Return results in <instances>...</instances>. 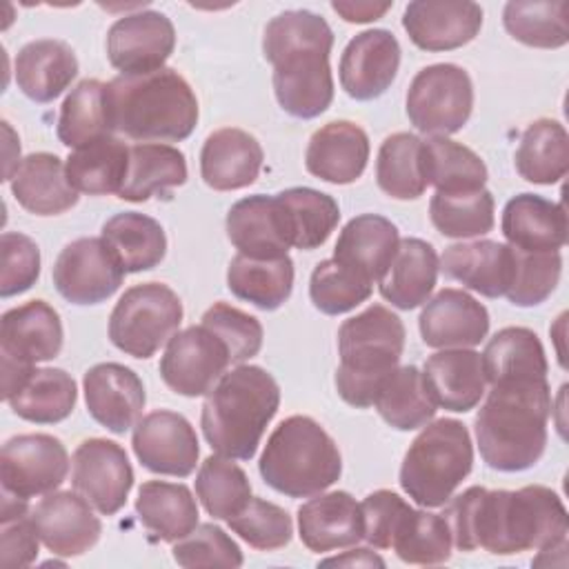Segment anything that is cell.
I'll return each instance as SVG.
<instances>
[{"instance_id": "1", "label": "cell", "mask_w": 569, "mask_h": 569, "mask_svg": "<svg viewBox=\"0 0 569 569\" xmlns=\"http://www.w3.org/2000/svg\"><path fill=\"white\" fill-rule=\"evenodd\" d=\"M440 513L460 551L485 549L493 556L545 551L567 545V509L542 485L516 491L469 487L445 502Z\"/></svg>"}, {"instance_id": "2", "label": "cell", "mask_w": 569, "mask_h": 569, "mask_svg": "<svg viewBox=\"0 0 569 569\" xmlns=\"http://www.w3.org/2000/svg\"><path fill=\"white\" fill-rule=\"evenodd\" d=\"M331 49L333 31L313 11L289 9L267 22L262 56L273 64L276 100L289 116L311 120L329 109L333 100Z\"/></svg>"}, {"instance_id": "3", "label": "cell", "mask_w": 569, "mask_h": 569, "mask_svg": "<svg viewBox=\"0 0 569 569\" xmlns=\"http://www.w3.org/2000/svg\"><path fill=\"white\" fill-rule=\"evenodd\" d=\"M547 378H516L491 385L473 431L487 467L505 473L531 469L547 447L551 416Z\"/></svg>"}, {"instance_id": "4", "label": "cell", "mask_w": 569, "mask_h": 569, "mask_svg": "<svg viewBox=\"0 0 569 569\" xmlns=\"http://www.w3.org/2000/svg\"><path fill=\"white\" fill-rule=\"evenodd\" d=\"M278 407L276 378L258 365H238L209 389L200 413L202 436L216 453L251 460Z\"/></svg>"}, {"instance_id": "5", "label": "cell", "mask_w": 569, "mask_h": 569, "mask_svg": "<svg viewBox=\"0 0 569 569\" xmlns=\"http://www.w3.org/2000/svg\"><path fill=\"white\" fill-rule=\"evenodd\" d=\"M113 131L138 142H180L198 124L191 84L171 67L107 82Z\"/></svg>"}, {"instance_id": "6", "label": "cell", "mask_w": 569, "mask_h": 569, "mask_svg": "<svg viewBox=\"0 0 569 569\" xmlns=\"http://www.w3.org/2000/svg\"><path fill=\"white\" fill-rule=\"evenodd\" d=\"M405 325L385 305H369L365 311L347 318L338 329L336 369L338 396L356 407L373 405L380 382L398 367L405 349Z\"/></svg>"}, {"instance_id": "7", "label": "cell", "mask_w": 569, "mask_h": 569, "mask_svg": "<svg viewBox=\"0 0 569 569\" xmlns=\"http://www.w3.org/2000/svg\"><path fill=\"white\" fill-rule=\"evenodd\" d=\"M258 471L273 491L311 498L338 482L342 456L320 422L309 416H289L271 431Z\"/></svg>"}, {"instance_id": "8", "label": "cell", "mask_w": 569, "mask_h": 569, "mask_svg": "<svg viewBox=\"0 0 569 569\" xmlns=\"http://www.w3.org/2000/svg\"><path fill=\"white\" fill-rule=\"evenodd\" d=\"M473 445L467 427L453 418L427 422L400 465V487L420 507H442L471 473Z\"/></svg>"}, {"instance_id": "9", "label": "cell", "mask_w": 569, "mask_h": 569, "mask_svg": "<svg viewBox=\"0 0 569 569\" xmlns=\"http://www.w3.org/2000/svg\"><path fill=\"white\" fill-rule=\"evenodd\" d=\"M182 316L178 293L164 282L133 284L109 316V340L122 353L147 360L178 333Z\"/></svg>"}, {"instance_id": "10", "label": "cell", "mask_w": 569, "mask_h": 569, "mask_svg": "<svg viewBox=\"0 0 569 569\" xmlns=\"http://www.w3.org/2000/svg\"><path fill=\"white\" fill-rule=\"evenodd\" d=\"M473 109V82L451 62L420 69L407 91L409 122L425 136H451L460 131Z\"/></svg>"}, {"instance_id": "11", "label": "cell", "mask_w": 569, "mask_h": 569, "mask_svg": "<svg viewBox=\"0 0 569 569\" xmlns=\"http://www.w3.org/2000/svg\"><path fill=\"white\" fill-rule=\"evenodd\" d=\"M229 365L227 345L204 325H191L167 342L158 371L173 393L198 398L209 393Z\"/></svg>"}, {"instance_id": "12", "label": "cell", "mask_w": 569, "mask_h": 569, "mask_svg": "<svg viewBox=\"0 0 569 569\" xmlns=\"http://www.w3.org/2000/svg\"><path fill=\"white\" fill-rule=\"evenodd\" d=\"M69 473V453L56 436L20 433L0 451L2 491L31 500L56 491Z\"/></svg>"}, {"instance_id": "13", "label": "cell", "mask_w": 569, "mask_h": 569, "mask_svg": "<svg viewBox=\"0 0 569 569\" xmlns=\"http://www.w3.org/2000/svg\"><path fill=\"white\" fill-rule=\"evenodd\" d=\"M124 273L102 238H78L58 253L51 276L67 302L98 305L120 289Z\"/></svg>"}, {"instance_id": "14", "label": "cell", "mask_w": 569, "mask_h": 569, "mask_svg": "<svg viewBox=\"0 0 569 569\" xmlns=\"http://www.w3.org/2000/svg\"><path fill=\"white\" fill-rule=\"evenodd\" d=\"M176 49L173 22L153 9L127 13L107 31V58L120 76H144L164 67Z\"/></svg>"}, {"instance_id": "15", "label": "cell", "mask_w": 569, "mask_h": 569, "mask_svg": "<svg viewBox=\"0 0 569 569\" xmlns=\"http://www.w3.org/2000/svg\"><path fill=\"white\" fill-rule=\"evenodd\" d=\"M71 485L102 516L118 513L133 487L127 451L107 438L82 440L71 458Z\"/></svg>"}, {"instance_id": "16", "label": "cell", "mask_w": 569, "mask_h": 569, "mask_svg": "<svg viewBox=\"0 0 569 569\" xmlns=\"http://www.w3.org/2000/svg\"><path fill=\"white\" fill-rule=\"evenodd\" d=\"M131 447L144 469L176 478L191 476L200 456L196 429L182 413L169 409L142 416L133 427Z\"/></svg>"}, {"instance_id": "17", "label": "cell", "mask_w": 569, "mask_h": 569, "mask_svg": "<svg viewBox=\"0 0 569 569\" xmlns=\"http://www.w3.org/2000/svg\"><path fill=\"white\" fill-rule=\"evenodd\" d=\"M82 391L89 416L118 436L136 427L147 402L140 376L120 362H100L87 369Z\"/></svg>"}, {"instance_id": "18", "label": "cell", "mask_w": 569, "mask_h": 569, "mask_svg": "<svg viewBox=\"0 0 569 569\" xmlns=\"http://www.w3.org/2000/svg\"><path fill=\"white\" fill-rule=\"evenodd\" d=\"M402 27L422 51H451L469 44L482 27V9L471 0H413Z\"/></svg>"}, {"instance_id": "19", "label": "cell", "mask_w": 569, "mask_h": 569, "mask_svg": "<svg viewBox=\"0 0 569 569\" xmlns=\"http://www.w3.org/2000/svg\"><path fill=\"white\" fill-rule=\"evenodd\" d=\"M400 44L389 29H367L349 40L340 56V84L353 100L380 98L396 80Z\"/></svg>"}, {"instance_id": "20", "label": "cell", "mask_w": 569, "mask_h": 569, "mask_svg": "<svg viewBox=\"0 0 569 569\" xmlns=\"http://www.w3.org/2000/svg\"><path fill=\"white\" fill-rule=\"evenodd\" d=\"M422 342L431 349H469L485 340L489 311L462 289H440L418 318Z\"/></svg>"}, {"instance_id": "21", "label": "cell", "mask_w": 569, "mask_h": 569, "mask_svg": "<svg viewBox=\"0 0 569 569\" xmlns=\"http://www.w3.org/2000/svg\"><path fill=\"white\" fill-rule=\"evenodd\" d=\"M42 545L64 558L82 556L102 533V522L93 513L91 502L78 491H51L33 509Z\"/></svg>"}, {"instance_id": "22", "label": "cell", "mask_w": 569, "mask_h": 569, "mask_svg": "<svg viewBox=\"0 0 569 569\" xmlns=\"http://www.w3.org/2000/svg\"><path fill=\"white\" fill-rule=\"evenodd\" d=\"M298 536L313 553L353 547L365 540L362 507L349 491H320L298 507Z\"/></svg>"}, {"instance_id": "23", "label": "cell", "mask_w": 569, "mask_h": 569, "mask_svg": "<svg viewBox=\"0 0 569 569\" xmlns=\"http://www.w3.org/2000/svg\"><path fill=\"white\" fill-rule=\"evenodd\" d=\"M64 331L58 311L44 300H29L2 313L0 353L22 365L53 360L62 349Z\"/></svg>"}, {"instance_id": "24", "label": "cell", "mask_w": 569, "mask_h": 569, "mask_svg": "<svg viewBox=\"0 0 569 569\" xmlns=\"http://www.w3.org/2000/svg\"><path fill=\"white\" fill-rule=\"evenodd\" d=\"M369 162V136L351 120H333L313 131L305 151V167L311 176L331 182H356Z\"/></svg>"}, {"instance_id": "25", "label": "cell", "mask_w": 569, "mask_h": 569, "mask_svg": "<svg viewBox=\"0 0 569 569\" xmlns=\"http://www.w3.org/2000/svg\"><path fill=\"white\" fill-rule=\"evenodd\" d=\"M264 151L244 129L224 127L207 136L200 151V176L216 191H236L256 182Z\"/></svg>"}, {"instance_id": "26", "label": "cell", "mask_w": 569, "mask_h": 569, "mask_svg": "<svg viewBox=\"0 0 569 569\" xmlns=\"http://www.w3.org/2000/svg\"><path fill=\"white\" fill-rule=\"evenodd\" d=\"M422 378L436 407L453 413L478 407L487 387L482 356L473 349H442L429 356Z\"/></svg>"}, {"instance_id": "27", "label": "cell", "mask_w": 569, "mask_h": 569, "mask_svg": "<svg viewBox=\"0 0 569 569\" xmlns=\"http://www.w3.org/2000/svg\"><path fill=\"white\" fill-rule=\"evenodd\" d=\"M440 271L485 298H500L511 282L513 247L496 240L458 242L445 249Z\"/></svg>"}, {"instance_id": "28", "label": "cell", "mask_w": 569, "mask_h": 569, "mask_svg": "<svg viewBox=\"0 0 569 569\" xmlns=\"http://www.w3.org/2000/svg\"><path fill=\"white\" fill-rule=\"evenodd\" d=\"M400 244L398 227L378 213L351 218L333 247V260L371 284L382 278Z\"/></svg>"}, {"instance_id": "29", "label": "cell", "mask_w": 569, "mask_h": 569, "mask_svg": "<svg viewBox=\"0 0 569 569\" xmlns=\"http://www.w3.org/2000/svg\"><path fill=\"white\" fill-rule=\"evenodd\" d=\"M502 236L522 251H558L567 242V213L560 202L518 193L502 209Z\"/></svg>"}, {"instance_id": "30", "label": "cell", "mask_w": 569, "mask_h": 569, "mask_svg": "<svg viewBox=\"0 0 569 569\" xmlns=\"http://www.w3.org/2000/svg\"><path fill=\"white\" fill-rule=\"evenodd\" d=\"M9 182L18 204L36 216L64 213L80 198L67 178L64 162L47 151L22 158Z\"/></svg>"}, {"instance_id": "31", "label": "cell", "mask_w": 569, "mask_h": 569, "mask_svg": "<svg viewBox=\"0 0 569 569\" xmlns=\"http://www.w3.org/2000/svg\"><path fill=\"white\" fill-rule=\"evenodd\" d=\"M16 84L33 102L56 100L78 76L73 49L53 38L27 42L16 56Z\"/></svg>"}, {"instance_id": "32", "label": "cell", "mask_w": 569, "mask_h": 569, "mask_svg": "<svg viewBox=\"0 0 569 569\" xmlns=\"http://www.w3.org/2000/svg\"><path fill=\"white\" fill-rule=\"evenodd\" d=\"M440 260L431 242L422 238H405L378 280L380 296L396 309L409 311L425 305L436 287Z\"/></svg>"}, {"instance_id": "33", "label": "cell", "mask_w": 569, "mask_h": 569, "mask_svg": "<svg viewBox=\"0 0 569 569\" xmlns=\"http://www.w3.org/2000/svg\"><path fill=\"white\" fill-rule=\"evenodd\" d=\"M227 236L238 253L249 258H280L289 251V240L280 218L276 196H247L231 204L227 213Z\"/></svg>"}, {"instance_id": "34", "label": "cell", "mask_w": 569, "mask_h": 569, "mask_svg": "<svg viewBox=\"0 0 569 569\" xmlns=\"http://www.w3.org/2000/svg\"><path fill=\"white\" fill-rule=\"evenodd\" d=\"M284 233L291 247L300 251L318 249L327 242L340 220V207L333 196L311 187H289L276 193Z\"/></svg>"}, {"instance_id": "35", "label": "cell", "mask_w": 569, "mask_h": 569, "mask_svg": "<svg viewBox=\"0 0 569 569\" xmlns=\"http://www.w3.org/2000/svg\"><path fill=\"white\" fill-rule=\"evenodd\" d=\"M138 520L164 542H176L198 527V505L182 482L147 480L136 498Z\"/></svg>"}, {"instance_id": "36", "label": "cell", "mask_w": 569, "mask_h": 569, "mask_svg": "<svg viewBox=\"0 0 569 569\" xmlns=\"http://www.w3.org/2000/svg\"><path fill=\"white\" fill-rule=\"evenodd\" d=\"M227 287L236 298L262 311H276L293 291V260L289 256L249 258L238 253L229 262Z\"/></svg>"}, {"instance_id": "37", "label": "cell", "mask_w": 569, "mask_h": 569, "mask_svg": "<svg viewBox=\"0 0 569 569\" xmlns=\"http://www.w3.org/2000/svg\"><path fill=\"white\" fill-rule=\"evenodd\" d=\"M104 244L127 273L149 271L164 260L167 236L158 220L138 213L122 211L102 224Z\"/></svg>"}, {"instance_id": "38", "label": "cell", "mask_w": 569, "mask_h": 569, "mask_svg": "<svg viewBox=\"0 0 569 569\" xmlns=\"http://www.w3.org/2000/svg\"><path fill=\"white\" fill-rule=\"evenodd\" d=\"M187 182L184 153L162 142H138L129 147V169L118 193L127 202H144L156 193Z\"/></svg>"}, {"instance_id": "39", "label": "cell", "mask_w": 569, "mask_h": 569, "mask_svg": "<svg viewBox=\"0 0 569 569\" xmlns=\"http://www.w3.org/2000/svg\"><path fill=\"white\" fill-rule=\"evenodd\" d=\"M64 169L71 187L78 193H120L129 169V147L116 136H104L73 149L64 162Z\"/></svg>"}, {"instance_id": "40", "label": "cell", "mask_w": 569, "mask_h": 569, "mask_svg": "<svg viewBox=\"0 0 569 569\" xmlns=\"http://www.w3.org/2000/svg\"><path fill=\"white\" fill-rule=\"evenodd\" d=\"M373 407L380 418L398 431H413L425 427L433 420L438 409L425 385L422 371L416 365L396 367L380 382Z\"/></svg>"}, {"instance_id": "41", "label": "cell", "mask_w": 569, "mask_h": 569, "mask_svg": "<svg viewBox=\"0 0 569 569\" xmlns=\"http://www.w3.org/2000/svg\"><path fill=\"white\" fill-rule=\"evenodd\" d=\"M76 400L78 389L71 373L58 367H42L33 369L7 402L27 422L56 425L71 416Z\"/></svg>"}, {"instance_id": "42", "label": "cell", "mask_w": 569, "mask_h": 569, "mask_svg": "<svg viewBox=\"0 0 569 569\" xmlns=\"http://www.w3.org/2000/svg\"><path fill=\"white\" fill-rule=\"evenodd\" d=\"M56 133L58 140L69 149H78L104 136H111L113 122L109 111L107 82H100L96 78L78 82L60 107Z\"/></svg>"}, {"instance_id": "43", "label": "cell", "mask_w": 569, "mask_h": 569, "mask_svg": "<svg viewBox=\"0 0 569 569\" xmlns=\"http://www.w3.org/2000/svg\"><path fill=\"white\" fill-rule=\"evenodd\" d=\"M480 356L489 385L516 378H547L549 371L542 342L527 327L500 329Z\"/></svg>"}, {"instance_id": "44", "label": "cell", "mask_w": 569, "mask_h": 569, "mask_svg": "<svg viewBox=\"0 0 569 569\" xmlns=\"http://www.w3.org/2000/svg\"><path fill=\"white\" fill-rule=\"evenodd\" d=\"M516 171L533 184H556L569 169V136L558 120H533L516 149Z\"/></svg>"}, {"instance_id": "45", "label": "cell", "mask_w": 569, "mask_h": 569, "mask_svg": "<svg viewBox=\"0 0 569 569\" xmlns=\"http://www.w3.org/2000/svg\"><path fill=\"white\" fill-rule=\"evenodd\" d=\"M376 182L389 198H420L429 187L422 164V138L409 131L387 136L376 160Z\"/></svg>"}, {"instance_id": "46", "label": "cell", "mask_w": 569, "mask_h": 569, "mask_svg": "<svg viewBox=\"0 0 569 569\" xmlns=\"http://www.w3.org/2000/svg\"><path fill=\"white\" fill-rule=\"evenodd\" d=\"M422 164L427 182L445 193L482 189L489 178L487 164L473 149L442 136L422 140Z\"/></svg>"}, {"instance_id": "47", "label": "cell", "mask_w": 569, "mask_h": 569, "mask_svg": "<svg viewBox=\"0 0 569 569\" xmlns=\"http://www.w3.org/2000/svg\"><path fill=\"white\" fill-rule=\"evenodd\" d=\"M567 11L565 0H511L502 9V24L527 47L560 49L569 42Z\"/></svg>"}, {"instance_id": "48", "label": "cell", "mask_w": 569, "mask_h": 569, "mask_svg": "<svg viewBox=\"0 0 569 569\" xmlns=\"http://www.w3.org/2000/svg\"><path fill=\"white\" fill-rule=\"evenodd\" d=\"M493 196L491 191H436L429 202L431 224L445 238H478L493 229Z\"/></svg>"}, {"instance_id": "49", "label": "cell", "mask_w": 569, "mask_h": 569, "mask_svg": "<svg viewBox=\"0 0 569 569\" xmlns=\"http://www.w3.org/2000/svg\"><path fill=\"white\" fill-rule=\"evenodd\" d=\"M196 496L216 520H229L251 498V482L242 467L224 456H209L196 473Z\"/></svg>"}, {"instance_id": "50", "label": "cell", "mask_w": 569, "mask_h": 569, "mask_svg": "<svg viewBox=\"0 0 569 569\" xmlns=\"http://www.w3.org/2000/svg\"><path fill=\"white\" fill-rule=\"evenodd\" d=\"M451 531L442 516L411 509L391 549L407 565H442L451 558Z\"/></svg>"}, {"instance_id": "51", "label": "cell", "mask_w": 569, "mask_h": 569, "mask_svg": "<svg viewBox=\"0 0 569 569\" xmlns=\"http://www.w3.org/2000/svg\"><path fill=\"white\" fill-rule=\"evenodd\" d=\"M373 284L333 258L313 267L309 278V298L327 316H340L369 300Z\"/></svg>"}, {"instance_id": "52", "label": "cell", "mask_w": 569, "mask_h": 569, "mask_svg": "<svg viewBox=\"0 0 569 569\" xmlns=\"http://www.w3.org/2000/svg\"><path fill=\"white\" fill-rule=\"evenodd\" d=\"M560 271V251H522L513 247V273L505 296L516 307H536L553 293Z\"/></svg>"}, {"instance_id": "53", "label": "cell", "mask_w": 569, "mask_h": 569, "mask_svg": "<svg viewBox=\"0 0 569 569\" xmlns=\"http://www.w3.org/2000/svg\"><path fill=\"white\" fill-rule=\"evenodd\" d=\"M227 525L258 551L282 549L293 536L291 516L282 507L256 496H251L249 502L227 520Z\"/></svg>"}, {"instance_id": "54", "label": "cell", "mask_w": 569, "mask_h": 569, "mask_svg": "<svg viewBox=\"0 0 569 569\" xmlns=\"http://www.w3.org/2000/svg\"><path fill=\"white\" fill-rule=\"evenodd\" d=\"M173 560L180 567H240L242 551L238 542L218 525L202 522L191 533L173 542Z\"/></svg>"}, {"instance_id": "55", "label": "cell", "mask_w": 569, "mask_h": 569, "mask_svg": "<svg viewBox=\"0 0 569 569\" xmlns=\"http://www.w3.org/2000/svg\"><path fill=\"white\" fill-rule=\"evenodd\" d=\"M200 325L211 329L229 349L231 365H242L262 347V325L247 311L227 302H213L200 318Z\"/></svg>"}, {"instance_id": "56", "label": "cell", "mask_w": 569, "mask_h": 569, "mask_svg": "<svg viewBox=\"0 0 569 569\" xmlns=\"http://www.w3.org/2000/svg\"><path fill=\"white\" fill-rule=\"evenodd\" d=\"M2 547L0 562L2 567H29L38 558L40 533L31 516L29 500L2 491Z\"/></svg>"}, {"instance_id": "57", "label": "cell", "mask_w": 569, "mask_h": 569, "mask_svg": "<svg viewBox=\"0 0 569 569\" xmlns=\"http://www.w3.org/2000/svg\"><path fill=\"white\" fill-rule=\"evenodd\" d=\"M0 247H2L0 249L2 251L0 296L11 298L29 291L40 276L38 244L20 231H4Z\"/></svg>"}, {"instance_id": "58", "label": "cell", "mask_w": 569, "mask_h": 569, "mask_svg": "<svg viewBox=\"0 0 569 569\" xmlns=\"http://www.w3.org/2000/svg\"><path fill=\"white\" fill-rule=\"evenodd\" d=\"M360 507L365 518V540L376 549H391L398 529L413 509L405 498L389 489L369 493Z\"/></svg>"}, {"instance_id": "59", "label": "cell", "mask_w": 569, "mask_h": 569, "mask_svg": "<svg viewBox=\"0 0 569 569\" xmlns=\"http://www.w3.org/2000/svg\"><path fill=\"white\" fill-rule=\"evenodd\" d=\"M331 9L347 22H373L378 18H382L389 9H391V2H351V0H333L331 2Z\"/></svg>"}, {"instance_id": "60", "label": "cell", "mask_w": 569, "mask_h": 569, "mask_svg": "<svg viewBox=\"0 0 569 569\" xmlns=\"http://www.w3.org/2000/svg\"><path fill=\"white\" fill-rule=\"evenodd\" d=\"M320 565H338V567H385V560L373 553L371 549H351V551H345L342 556H333V558H327L322 560Z\"/></svg>"}]
</instances>
